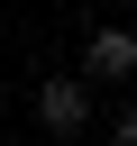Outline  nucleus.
I'll return each instance as SVG.
<instances>
[{"label":"nucleus","instance_id":"nucleus-1","mask_svg":"<svg viewBox=\"0 0 137 146\" xmlns=\"http://www.w3.org/2000/svg\"><path fill=\"white\" fill-rule=\"evenodd\" d=\"M37 128L82 137V128H91V91H82V82H37Z\"/></svg>","mask_w":137,"mask_h":146},{"label":"nucleus","instance_id":"nucleus-3","mask_svg":"<svg viewBox=\"0 0 137 146\" xmlns=\"http://www.w3.org/2000/svg\"><path fill=\"white\" fill-rule=\"evenodd\" d=\"M110 137H119V146H137V110H119V119H110Z\"/></svg>","mask_w":137,"mask_h":146},{"label":"nucleus","instance_id":"nucleus-2","mask_svg":"<svg viewBox=\"0 0 137 146\" xmlns=\"http://www.w3.org/2000/svg\"><path fill=\"white\" fill-rule=\"evenodd\" d=\"M82 73H91V82H128V73H137V27H91Z\"/></svg>","mask_w":137,"mask_h":146}]
</instances>
